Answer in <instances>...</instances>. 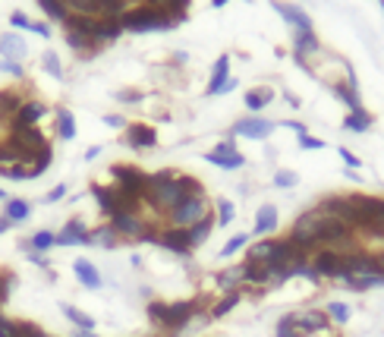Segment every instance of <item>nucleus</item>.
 <instances>
[{"label": "nucleus", "mask_w": 384, "mask_h": 337, "mask_svg": "<svg viewBox=\"0 0 384 337\" xmlns=\"http://www.w3.org/2000/svg\"><path fill=\"white\" fill-rule=\"evenodd\" d=\"M230 79H234V76H230V54H220L218 63L211 67V79H208V85H205V95L208 98L220 95V89H224Z\"/></svg>", "instance_id": "nucleus-18"}, {"label": "nucleus", "mask_w": 384, "mask_h": 337, "mask_svg": "<svg viewBox=\"0 0 384 337\" xmlns=\"http://www.w3.org/2000/svg\"><path fill=\"white\" fill-rule=\"evenodd\" d=\"M234 155H240L236 152V142L234 139H224V142L214 145L211 152H205V158H234Z\"/></svg>", "instance_id": "nucleus-41"}, {"label": "nucleus", "mask_w": 384, "mask_h": 337, "mask_svg": "<svg viewBox=\"0 0 384 337\" xmlns=\"http://www.w3.org/2000/svg\"><path fill=\"white\" fill-rule=\"evenodd\" d=\"M42 69L48 73V76L63 79V63H60V57H57L54 51H42Z\"/></svg>", "instance_id": "nucleus-39"}, {"label": "nucleus", "mask_w": 384, "mask_h": 337, "mask_svg": "<svg viewBox=\"0 0 384 337\" xmlns=\"http://www.w3.org/2000/svg\"><path fill=\"white\" fill-rule=\"evenodd\" d=\"M7 230H13V221H10V218H3V214H0V236L7 234Z\"/></svg>", "instance_id": "nucleus-54"}, {"label": "nucleus", "mask_w": 384, "mask_h": 337, "mask_svg": "<svg viewBox=\"0 0 384 337\" xmlns=\"http://www.w3.org/2000/svg\"><path fill=\"white\" fill-rule=\"evenodd\" d=\"M126 32H164V28H177L180 22L171 19L164 10H155L148 3H139V7H130L123 16H120Z\"/></svg>", "instance_id": "nucleus-2"}, {"label": "nucleus", "mask_w": 384, "mask_h": 337, "mask_svg": "<svg viewBox=\"0 0 384 337\" xmlns=\"http://www.w3.org/2000/svg\"><path fill=\"white\" fill-rule=\"evenodd\" d=\"M10 26L13 28H22V32H35V35H42V38H51V26L48 22H32L22 10H13L10 13Z\"/></svg>", "instance_id": "nucleus-25"}, {"label": "nucleus", "mask_w": 384, "mask_h": 337, "mask_svg": "<svg viewBox=\"0 0 384 337\" xmlns=\"http://www.w3.org/2000/svg\"><path fill=\"white\" fill-rule=\"evenodd\" d=\"M299 148H302V152H322L324 142H322V139H315V136H309V132H306V136H299Z\"/></svg>", "instance_id": "nucleus-46"}, {"label": "nucleus", "mask_w": 384, "mask_h": 337, "mask_svg": "<svg viewBox=\"0 0 384 337\" xmlns=\"http://www.w3.org/2000/svg\"><path fill=\"white\" fill-rule=\"evenodd\" d=\"M54 246H57V234H54V230H35L28 240H19L22 252H44V255H48Z\"/></svg>", "instance_id": "nucleus-20"}, {"label": "nucleus", "mask_w": 384, "mask_h": 337, "mask_svg": "<svg viewBox=\"0 0 384 337\" xmlns=\"http://www.w3.org/2000/svg\"><path fill=\"white\" fill-rule=\"evenodd\" d=\"M104 126H110V130H126V120L120 117V114H107V117H104Z\"/></svg>", "instance_id": "nucleus-50"}, {"label": "nucleus", "mask_w": 384, "mask_h": 337, "mask_svg": "<svg viewBox=\"0 0 384 337\" xmlns=\"http://www.w3.org/2000/svg\"><path fill=\"white\" fill-rule=\"evenodd\" d=\"M218 227V221H214V214H208L205 221H199V224H195V227H189V240H192V249H199L202 243L208 240V236H211V230Z\"/></svg>", "instance_id": "nucleus-35"}, {"label": "nucleus", "mask_w": 384, "mask_h": 337, "mask_svg": "<svg viewBox=\"0 0 384 337\" xmlns=\"http://www.w3.org/2000/svg\"><path fill=\"white\" fill-rule=\"evenodd\" d=\"M54 123H57V139H63V142L76 139V117H73V110L57 107L54 110Z\"/></svg>", "instance_id": "nucleus-28"}, {"label": "nucleus", "mask_w": 384, "mask_h": 337, "mask_svg": "<svg viewBox=\"0 0 384 337\" xmlns=\"http://www.w3.org/2000/svg\"><path fill=\"white\" fill-rule=\"evenodd\" d=\"M372 123H375V117H372L369 110H350L347 117H343V130H350V132H369Z\"/></svg>", "instance_id": "nucleus-31"}, {"label": "nucleus", "mask_w": 384, "mask_h": 337, "mask_svg": "<svg viewBox=\"0 0 384 337\" xmlns=\"http://www.w3.org/2000/svg\"><path fill=\"white\" fill-rule=\"evenodd\" d=\"M293 325L302 337L309 334H328L331 331V318L324 316V309H302V312H293Z\"/></svg>", "instance_id": "nucleus-7"}, {"label": "nucleus", "mask_w": 384, "mask_h": 337, "mask_svg": "<svg viewBox=\"0 0 384 337\" xmlns=\"http://www.w3.org/2000/svg\"><path fill=\"white\" fill-rule=\"evenodd\" d=\"M378 3H381V10H384V0H378Z\"/></svg>", "instance_id": "nucleus-60"}, {"label": "nucleus", "mask_w": 384, "mask_h": 337, "mask_svg": "<svg viewBox=\"0 0 384 337\" xmlns=\"http://www.w3.org/2000/svg\"><path fill=\"white\" fill-rule=\"evenodd\" d=\"M340 284L347 290H356V293H365V290L384 287V275H347L340 277Z\"/></svg>", "instance_id": "nucleus-21"}, {"label": "nucleus", "mask_w": 384, "mask_h": 337, "mask_svg": "<svg viewBox=\"0 0 384 337\" xmlns=\"http://www.w3.org/2000/svg\"><path fill=\"white\" fill-rule=\"evenodd\" d=\"M89 246H98V249H117V246H120V236L110 230V224H101V227L89 230Z\"/></svg>", "instance_id": "nucleus-29"}, {"label": "nucleus", "mask_w": 384, "mask_h": 337, "mask_svg": "<svg viewBox=\"0 0 384 337\" xmlns=\"http://www.w3.org/2000/svg\"><path fill=\"white\" fill-rule=\"evenodd\" d=\"M243 303V290H234V293H224L218 300V303L208 309V316H211V322H218V318H224V316H230V312L236 309V306Z\"/></svg>", "instance_id": "nucleus-26"}, {"label": "nucleus", "mask_w": 384, "mask_h": 337, "mask_svg": "<svg viewBox=\"0 0 384 337\" xmlns=\"http://www.w3.org/2000/svg\"><path fill=\"white\" fill-rule=\"evenodd\" d=\"M283 130H293L296 132V136H306V126H302V123H296V120H283Z\"/></svg>", "instance_id": "nucleus-52"}, {"label": "nucleus", "mask_w": 384, "mask_h": 337, "mask_svg": "<svg viewBox=\"0 0 384 337\" xmlns=\"http://www.w3.org/2000/svg\"><path fill=\"white\" fill-rule=\"evenodd\" d=\"M271 101H274V92L268 89V85H259V89H249L246 95H243V104H246V110H252V114L265 110Z\"/></svg>", "instance_id": "nucleus-24"}, {"label": "nucleus", "mask_w": 384, "mask_h": 337, "mask_svg": "<svg viewBox=\"0 0 384 337\" xmlns=\"http://www.w3.org/2000/svg\"><path fill=\"white\" fill-rule=\"evenodd\" d=\"M381 230H384V224H381Z\"/></svg>", "instance_id": "nucleus-61"}, {"label": "nucleus", "mask_w": 384, "mask_h": 337, "mask_svg": "<svg viewBox=\"0 0 384 337\" xmlns=\"http://www.w3.org/2000/svg\"><path fill=\"white\" fill-rule=\"evenodd\" d=\"M7 199H10V196L3 193V189H0V205H3V202H7Z\"/></svg>", "instance_id": "nucleus-58"}, {"label": "nucleus", "mask_w": 384, "mask_h": 337, "mask_svg": "<svg viewBox=\"0 0 384 337\" xmlns=\"http://www.w3.org/2000/svg\"><path fill=\"white\" fill-rule=\"evenodd\" d=\"M73 275L85 290H101V284H104L98 265H95V261H89V259H76L73 261Z\"/></svg>", "instance_id": "nucleus-17"}, {"label": "nucleus", "mask_w": 384, "mask_h": 337, "mask_svg": "<svg viewBox=\"0 0 384 337\" xmlns=\"http://www.w3.org/2000/svg\"><path fill=\"white\" fill-rule=\"evenodd\" d=\"M274 132V123L271 120H261V117H246V120H236L230 126V139L243 136V139H268Z\"/></svg>", "instance_id": "nucleus-10"}, {"label": "nucleus", "mask_w": 384, "mask_h": 337, "mask_svg": "<svg viewBox=\"0 0 384 337\" xmlns=\"http://www.w3.org/2000/svg\"><path fill=\"white\" fill-rule=\"evenodd\" d=\"M208 214H214V202L208 199L205 193L202 196H189V199L183 202V205H177L171 214H167V227H195L199 221H205Z\"/></svg>", "instance_id": "nucleus-3"}, {"label": "nucleus", "mask_w": 384, "mask_h": 337, "mask_svg": "<svg viewBox=\"0 0 384 337\" xmlns=\"http://www.w3.org/2000/svg\"><path fill=\"white\" fill-rule=\"evenodd\" d=\"M48 114H51V107L42 98H26L22 107L16 110V117L10 120V130H35V126H42V120Z\"/></svg>", "instance_id": "nucleus-6"}, {"label": "nucleus", "mask_w": 384, "mask_h": 337, "mask_svg": "<svg viewBox=\"0 0 384 337\" xmlns=\"http://www.w3.org/2000/svg\"><path fill=\"white\" fill-rule=\"evenodd\" d=\"M63 196H67V183H57V186H54V189H51V193H48V196H44V199H42V202H44V205H54V202H60V199H63Z\"/></svg>", "instance_id": "nucleus-48"}, {"label": "nucleus", "mask_w": 384, "mask_h": 337, "mask_svg": "<svg viewBox=\"0 0 384 337\" xmlns=\"http://www.w3.org/2000/svg\"><path fill=\"white\" fill-rule=\"evenodd\" d=\"M110 177L120 193H130L145 202V189H148V173L136 164H110Z\"/></svg>", "instance_id": "nucleus-4"}, {"label": "nucleus", "mask_w": 384, "mask_h": 337, "mask_svg": "<svg viewBox=\"0 0 384 337\" xmlns=\"http://www.w3.org/2000/svg\"><path fill=\"white\" fill-rule=\"evenodd\" d=\"M236 89V79H230V83L224 85V89H220V95H227V92H234Z\"/></svg>", "instance_id": "nucleus-56"}, {"label": "nucleus", "mask_w": 384, "mask_h": 337, "mask_svg": "<svg viewBox=\"0 0 384 337\" xmlns=\"http://www.w3.org/2000/svg\"><path fill=\"white\" fill-rule=\"evenodd\" d=\"M324 316L331 318V325H347L350 316H353V309L347 303H328L324 306Z\"/></svg>", "instance_id": "nucleus-38"}, {"label": "nucleus", "mask_w": 384, "mask_h": 337, "mask_svg": "<svg viewBox=\"0 0 384 337\" xmlns=\"http://www.w3.org/2000/svg\"><path fill=\"white\" fill-rule=\"evenodd\" d=\"M0 73H7V76H13V79H22L26 76V67L16 60H0Z\"/></svg>", "instance_id": "nucleus-45"}, {"label": "nucleus", "mask_w": 384, "mask_h": 337, "mask_svg": "<svg viewBox=\"0 0 384 337\" xmlns=\"http://www.w3.org/2000/svg\"><path fill=\"white\" fill-rule=\"evenodd\" d=\"M26 255H28V261H32V265H38V268H44V271L51 268V259L44 252H26Z\"/></svg>", "instance_id": "nucleus-51"}, {"label": "nucleus", "mask_w": 384, "mask_h": 337, "mask_svg": "<svg viewBox=\"0 0 384 337\" xmlns=\"http://www.w3.org/2000/svg\"><path fill=\"white\" fill-rule=\"evenodd\" d=\"M98 155H101V145H91V148H85V155H82V158H85V161H95Z\"/></svg>", "instance_id": "nucleus-53"}, {"label": "nucleus", "mask_w": 384, "mask_h": 337, "mask_svg": "<svg viewBox=\"0 0 384 337\" xmlns=\"http://www.w3.org/2000/svg\"><path fill=\"white\" fill-rule=\"evenodd\" d=\"M227 3H230V0H211V7H214V10H220V7H227Z\"/></svg>", "instance_id": "nucleus-57"}, {"label": "nucleus", "mask_w": 384, "mask_h": 337, "mask_svg": "<svg viewBox=\"0 0 384 337\" xmlns=\"http://www.w3.org/2000/svg\"><path fill=\"white\" fill-rule=\"evenodd\" d=\"M271 7L277 10V16H283L287 26H293V32H312V19L306 16V10L293 7V3H283V0H274Z\"/></svg>", "instance_id": "nucleus-14"}, {"label": "nucleus", "mask_w": 384, "mask_h": 337, "mask_svg": "<svg viewBox=\"0 0 384 337\" xmlns=\"http://www.w3.org/2000/svg\"><path fill=\"white\" fill-rule=\"evenodd\" d=\"M236 218V205L230 199H218V205H214V221H218V227H230Z\"/></svg>", "instance_id": "nucleus-36"}, {"label": "nucleus", "mask_w": 384, "mask_h": 337, "mask_svg": "<svg viewBox=\"0 0 384 337\" xmlns=\"http://www.w3.org/2000/svg\"><path fill=\"white\" fill-rule=\"evenodd\" d=\"M57 246H89V224L82 218H69L57 234Z\"/></svg>", "instance_id": "nucleus-11"}, {"label": "nucleus", "mask_w": 384, "mask_h": 337, "mask_svg": "<svg viewBox=\"0 0 384 337\" xmlns=\"http://www.w3.org/2000/svg\"><path fill=\"white\" fill-rule=\"evenodd\" d=\"M214 287H218L220 293L243 290V287H246V265H230V268L218 271V275H214Z\"/></svg>", "instance_id": "nucleus-13"}, {"label": "nucleus", "mask_w": 384, "mask_h": 337, "mask_svg": "<svg viewBox=\"0 0 384 337\" xmlns=\"http://www.w3.org/2000/svg\"><path fill=\"white\" fill-rule=\"evenodd\" d=\"M0 214L13 221V227H16V224H26V221L32 218V202H28V199H7Z\"/></svg>", "instance_id": "nucleus-22"}, {"label": "nucleus", "mask_w": 384, "mask_h": 337, "mask_svg": "<svg viewBox=\"0 0 384 337\" xmlns=\"http://www.w3.org/2000/svg\"><path fill=\"white\" fill-rule=\"evenodd\" d=\"M13 281H16V277L10 275V271H0V306H3V303L10 300V290H13Z\"/></svg>", "instance_id": "nucleus-44"}, {"label": "nucleus", "mask_w": 384, "mask_h": 337, "mask_svg": "<svg viewBox=\"0 0 384 337\" xmlns=\"http://www.w3.org/2000/svg\"><path fill=\"white\" fill-rule=\"evenodd\" d=\"M205 186L189 173L180 171H155L148 173V189H145V205L155 214H171L177 205H183L189 196H202Z\"/></svg>", "instance_id": "nucleus-1"}, {"label": "nucleus", "mask_w": 384, "mask_h": 337, "mask_svg": "<svg viewBox=\"0 0 384 337\" xmlns=\"http://www.w3.org/2000/svg\"><path fill=\"white\" fill-rule=\"evenodd\" d=\"M60 312L69 318V322L76 325V328H82V331H95V318H91L89 312H82L79 306H73V303H60Z\"/></svg>", "instance_id": "nucleus-32"}, {"label": "nucleus", "mask_w": 384, "mask_h": 337, "mask_svg": "<svg viewBox=\"0 0 384 337\" xmlns=\"http://www.w3.org/2000/svg\"><path fill=\"white\" fill-rule=\"evenodd\" d=\"M277 230V208L268 202V205H261L259 211H255V227H252V236H271Z\"/></svg>", "instance_id": "nucleus-19"}, {"label": "nucleus", "mask_w": 384, "mask_h": 337, "mask_svg": "<svg viewBox=\"0 0 384 337\" xmlns=\"http://www.w3.org/2000/svg\"><path fill=\"white\" fill-rule=\"evenodd\" d=\"M309 265L315 268V275L322 281H340L347 275V255L337 252V249H318L309 259Z\"/></svg>", "instance_id": "nucleus-5"}, {"label": "nucleus", "mask_w": 384, "mask_h": 337, "mask_svg": "<svg viewBox=\"0 0 384 337\" xmlns=\"http://www.w3.org/2000/svg\"><path fill=\"white\" fill-rule=\"evenodd\" d=\"M337 155H340V158H343V164L350 167V171H359V167H363V161H359L356 155L350 152V148H343V145H340V148H337Z\"/></svg>", "instance_id": "nucleus-47"}, {"label": "nucleus", "mask_w": 384, "mask_h": 337, "mask_svg": "<svg viewBox=\"0 0 384 337\" xmlns=\"http://www.w3.org/2000/svg\"><path fill=\"white\" fill-rule=\"evenodd\" d=\"M148 7H155V10H164L171 19H177V22H183L186 19V10H189V0H145Z\"/></svg>", "instance_id": "nucleus-30"}, {"label": "nucleus", "mask_w": 384, "mask_h": 337, "mask_svg": "<svg viewBox=\"0 0 384 337\" xmlns=\"http://www.w3.org/2000/svg\"><path fill=\"white\" fill-rule=\"evenodd\" d=\"M123 142L132 152H148V148H158V132L148 123H130L123 130Z\"/></svg>", "instance_id": "nucleus-8"}, {"label": "nucleus", "mask_w": 384, "mask_h": 337, "mask_svg": "<svg viewBox=\"0 0 384 337\" xmlns=\"http://www.w3.org/2000/svg\"><path fill=\"white\" fill-rule=\"evenodd\" d=\"M271 183H274L277 189H293V186L299 183V177H296L293 171H277V173H274V180H271Z\"/></svg>", "instance_id": "nucleus-43"}, {"label": "nucleus", "mask_w": 384, "mask_h": 337, "mask_svg": "<svg viewBox=\"0 0 384 337\" xmlns=\"http://www.w3.org/2000/svg\"><path fill=\"white\" fill-rule=\"evenodd\" d=\"M334 95L340 98L343 104L350 110H363V98H359V85H350V83H334Z\"/></svg>", "instance_id": "nucleus-33"}, {"label": "nucleus", "mask_w": 384, "mask_h": 337, "mask_svg": "<svg viewBox=\"0 0 384 337\" xmlns=\"http://www.w3.org/2000/svg\"><path fill=\"white\" fill-rule=\"evenodd\" d=\"M117 101H123V104H139V101H142V92L123 89V92H117Z\"/></svg>", "instance_id": "nucleus-49"}, {"label": "nucleus", "mask_w": 384, "mask_h": 337, "mask_svg": "<svg viewBox=\"0 0 384 337\" xmlns=\"http://www.w3.org/2000/svg\"><path fill=\"white\" fill-rule=\"evenodd\" d=\"M274 337H302L299 331H296V325H293V312H287V316H283L281 322H277Z\"/></svg>", "instance_id": "nucleus-42"}, {"label": "nucleus", "mask_w": 384, "mask_h": 337, "mask_svg": "<svg viewBox=\"0 0 384 337\" xmlns=\"http://www.w3.org/2000/svg\"><path fill=\"white\" fill-rule=\"evenodd\" d=\"M130 3H132V7H139V3H145V0H130Z\"/></svg>", "instance_id": "nucleus-59"}, {"label": "nucleus", "mask_w": 384, "mask_h": 337, "mask_svg": "<svg viewBox=\"0 0 384 337\" xmlns=\"http://www.w3.org/2000/svg\"><path fill=\"white\" fill-rule=\"evenodd\" d=\"M155 246L167 249V252H173V255H189L192 252L189 230H183V227H164V230H158V243H155Z\"/></svg>", "instance_id": "nucleus-9"}, {"label": "nucleus", "mask_w": 384, "mask_h": 337, "mask_svg": "<svg viewBox=\"0 0 384 337\" xmlns=\"http://www.w3.org/2000/svg\"><path fill=\"white\" fill-rule=\"evenodd\" d=\"M26 54H28V44H26V38H22V35H16V32H3V35H0V60L22 63V60H26Z\"/></svg>", "instance_id": "nucleus-15"}, {"label": "nucleus", "mask_w": 384, "mask_h": 337, "mask_svg": "<svg viewBox=\"0 0 384 337\" xmlns=\"http://www.w3.org/2000/svg\"><path fill=\"white\" fill-rule=\"evenodd\" d=\"M123 22L120 19H95V42L98 44H107V42H117L123 35Z\"/></svg>", "instance_id": "nucleus-23"}, {"label": "nucleus", "mask_w": 384, "mask_h": 337, "mask_svg": "<svg viewBox=\"0 0 384 337\" xmlns=\"http://www.w3.org/2000/svg\"><path fill=\"white\" fill-rule=\"evenodd\" d=\"M89 193H91V199H95L98 211H101L107 221L114 218V214H117V189H114V186L91 183V186H89Z\"/></svg>", "instance_id": "nucleus-16"}, {"label": "nucleus", "mask_w": 384, "mask_h": 337, "mask_svg": "<svg viewBox=\"0 0 384 337\" xmlns=\"http://www.w3.org/2000/svg\"><path fill=\"white\" fill-rule=\"evenodd\" d=\"M249 240H252V234H236V236H230V240L224 243V249H220V259H230V255H236V252H246Z\"/></svg>", "instance_id": "nucleus-37"}, {"label": "nucleus", "mask_w": 384, "mask_h": 337, "mask_svg": "<svg viewBox=\"0 0 384 337\" xmlns=\"http://www.w3.org/2000/svg\"><path fill=\"white\" fill-rule=\"evenodd\" d=\"M208 164H214L218 171H240L246 167V155H234V158H205Z\"/></svg>", "instance_id": "nucleus-40"}, {"label": "nucleus", "mask_w": 384, "mask_h": 337, "mask_svg": "<svg viewBox=\"0 0 384 337\" xmlns=\"http://www.w3.org/2000/svg\"><path fill=\"white\" fill-rule=\"evenodd\" d=\"M73 337H98V334H95V331H82V328H76V331H73Z\"/></svg>", "instance_id": "nucleus-55"}, {"label": "nucleus", "mask_w": 384, "mask_h": 337, "mask_svg": "<svg viewBox=\"0 0 384 337\" xmlns=\"http://www.w3.org/2000/svg\"><path fill=\"white\" fill-rule=\"evenodd\" d=\"M35 3H38V10H42L51 22H60V26L67 22L69 10H67V3H63V0H35Z\"/></svg>", "instance_id": "nucleus-34"}, {"label": "nucleus", "mask_w": 384, "mask_h": 337, "mask_svg": "<svg viewBox=\"0 0 384 337\" xmlns=\"http://www.w3.org/2000/svg\"><path fill=\"white\" fill-rule=\"evenodd\" d=\"M63 38H67V44L76 51L79 57H91L101 44L95 42V38H89V35H79V32H63Z\"/></svg>", "instance_id": "nucleus-27"}, {"label": "nucleus", "mask_w": 384, "mask_h": 337, "mask_svg": "<svg viewBox=\"0 0 384 337\" xmlns=\"http://www.w3.org/2000/svg\"><path fill=\"white\" fill-rule=\"evenodd\" d=\"M322 51V42H318L315 32H293V60L299 63V67L309 69V63H306V57L309 54H318Z\"/></svg>", "instance_id": "nucleus-12"}]
</instances>
